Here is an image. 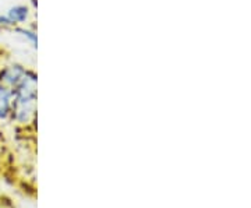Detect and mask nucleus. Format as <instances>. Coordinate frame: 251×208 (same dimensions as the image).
Returning a JSON list of instances; mask_svg holds the SVG:
<instances>
[{
  "instance_id": "5",
  "label": "nucleus",
  "mask_w": 251,
  "mask_h": 208,
  "mask_svg": "<svg viewBox=\"0 0 251 208\" xmlns=\"http://www.w3.org/2000/svg\"><path fill=\"white\" fill-rule=\"evenodd\" d=\"M13 32L16 34V35L21 36L27 44L32 46L34 49L38 48V35H36V31L35 29H32V28H27L24 27V26H18V27H13Z\"/></svg>"
},
{
  "instance_id": "3",
  "label": "nucleus",
  "mask_w": 251,
  "mask_h": 208,
  "mask_svg": "<svg viewBox=\"0 0 251 208\" xmlns=\"http://www.w3.org/2000/svg\"><path fill=\"white\" fill-rule=\"evenodd\" d=\"M13 108V91L0 84V122H9Z\"/></svg>"
},
{
  "instance_id": "6",
  "label": "nucleus",
  "mask_w": 251,
  "mask_h": 208,
  "mask_svg": "<svg viewBox=\"0 0 251 208\" xmlns=\"http://www.w3.org/2000/svg\"><path fill=\"white\" fill-rule=\"evenodd\" d=\"M13 24L6 14H0V29H11Z\"/></svg>"
},
{
  "instance_id": "1",
  "label": "nucleus",
  "mask_w": 251,
  "mask_h": 208,
  "mask_svg": "<svg viewBox=\"0 0 251 208\" xmlns=\"http://www.w3.org/2000/svg\"><path fill=\"white\" fill-rule=\"evenodd\" d=\"M36 73L28 69L27 74L13 91V108L11 116L18 126H28L36 119Z\"/></svg>"
},
{
  "instance_id": "4",
  "label": "nucleus",
  "mask_w": 251,
  "mask_h": 208,
  "mask_svg": "<svg viewBox=\"0 0 251 208\" xmlns=\"http://www.w3.org/2000/svg\"><path fill=\"white\" fill-rule=\"evenodd\" d=\"M6 16L11 21L13 27H18V26H24L29 20L31 10L25 4H16V6H13L7 10Z\"/></svg>"
},
{
  "instance_id": "2",
  "label": "nucleus",
  "mask_w": 251,
  "mask_h": 208,
  "mask_svg": "<svg viewBox=\"0 0 251 208\" xmlns=\"http://www.w3.org/2000/svg\"><path fill=\"white\" fill-rule=\"evenodd\" d=\"M28 69L23 64L9 63L0 67V84L7 87L10 90H14L24 76L27 74Z\"/></svg>"
},
{
  "instance_id": "7",
  "label": "nucleus",
  "mask_w": 251,
  "mask_h": 208,
  "mask_svg": "<svg viewBox=\"0 0 251 208\" xmlns=\"http://www.w3.org/2000/svg\"><path fill=\"white\" fill-rule=\"evenodd\" d=\"M0 208H1V206H0Z\"/></svg>"
}]
</instances>
